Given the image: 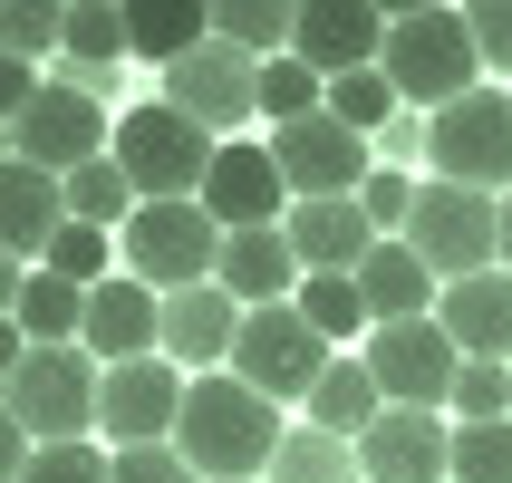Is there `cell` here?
<instances>
[{
	"label": "cell",
	"mask_w": 512,
	"mask_h": 483,
	"mask_svg": "<svg viewBox=\"0 0 512 483\" xmlns=\"http://www.w3.org/2000/svg\"><path fill=\"white\" fill-rule=\"evenodd\" d=\"M10 155L39 174H78L107 155V97H87V87L68 78H39V97L20 107V126H10Z\"/></svg>",
	"instance_id": "obj_10"
},
{
	"label": "cell",
	"mask_w": 512,
	"mask_h": 483,
	"mask_svg": "<svg viewBox=\"0 0 512 483\" xmlns=\"http://www.w3.org/2000/svg\"><path fill=\"white\" fill-rule=\"evenodd\" d=\"M290 310L310 319V329H319V339H329V348L368 329V300H358V281H348V271H310V281L290 290Z\"/></svg>",
	"instance_id": "obj_30"
},
{
	"label": "cell",
	"mask_w": 512,
	"mask_h": 483,
	"mask_svg": "<svg viewBox=\"0 0 512 483\" xmlns=\"http://www.w3.org/2000/svg\"><path fill=\"white\" fill-rule=\"evenodd\" d=\"M68 223V203H58V174L39 165H0V252L20 261V271H39V252H49V232Z\"/></svg>",
	"instance_id": "obj_22"
},
{
	"label": "cell",
	"mask_w": 512,
	"mask_h": 483,
	"mask_svg": "<svg viewBox=\"0 0 512 483\" xmlns=\"http://www.w3.org/2000/svg\"><path fill=\"white\" fill-rule=\"evenodd\" d=\"M358 300H368V329H397V319H435V271L406 242H368V261L348 271Z\"/></svg>",
	"instance_id": "obj_23"
},
{
	"label": "cell",
	"mask_w": 512,
	"mask_h": 483,
	"mask_svg": "<svg viewBox=\"0 0 512 483\" xmlns=\"http://www.w3.org/2000/svg\"><path fill=\"white\" fill-rule=\"evenodd\" d=\"M107 261H116V232H97V223H58V232H49V252H39V271H58L68 290H97V281H107Z\"/></svg>",
	"instance_id": "obj_34"
},
{
	"label": "cell",
	"mask_w": 512,
	"mask_h": 483,
	"mask_svg": "<svg viewBox=\"0 0 512 483\" xmlns=\"http://www.w3.org/2000/svg\"><path fill=\"white\" fill-rule=\"evenodd\" d=\"M377 49H387V10H368V0H300V10H290V58H300L310 78L377 68Z\"/></svg>",
	"instance_id": "obj_14"
},
{
	"label": "cell",
	"mask_w": 512,
	"mask_h": 483,
	"mask_svg": "<svg viewBox=\"0 0 512 483\" xmlns=\"http://www.w3.org/2000/svg\"><path fill=\"white\" fill-rule=\"evenodd\" d=\"M116 261H126V281H145L155 300L203 290L213 261H223V223H213L203 203H136L126 232H116Z\"/></svg>",
	"instance_id": "obj_5"
},
{
	"label": "cell",
	"mask_w": 512,
	"mask_h": 483,
	"mask_svg": "<svg viewBox=\"0 0 512 483\" xmlns=\"http://www.w3.org/2000/svg\"><path fill=\"white\" fill-rule=\"evenodd\" d=\"M174 416H184V368H165V358L97 368V435H107V455H126V445H174Z\"/></svg>",
	"instance_id": "obj_13"
},
{
	"label": "cell",
	"mask_w": 512,
	"mask_h": 483,
	"mask_svg": "<svg viewBox=\"0 0 512 483\" xmlns=\"http://www.w3.org/2000/svg\"><path fill=\"white\" fill-rule=\"evenodd\" d=\"M116 58H126V10L87 0V10H68V20H58V68H78V78H107Z\"/></svg>",
	"instance_id": "obj_28"
},
{
	"label": "cell",
	"mask_w": 512,
	"mask_h": 483,
	"mask_svg": "<svg viewBox=\"0 0 512 483\" xmlns=\"http://www.w3.org/2000/svg\"><path fill=\"white\" fill-rule=\"evenodd\" d=\"M329 358H339V348L319 339L310 319L290 310H242V329H232V358L223 368L242 377V387H252V397H271V406H300L319 387V368H329Z\"/></svg>",
	"instance_id": "obj_8"
},
{
	"label": "cell",
	"mask_w": 512,
	"mask_h": 483,
	"mask_svg": "<svg viewBox=\"0 0 512 483\" xmlns=\"http://www.w3.org/2000/svg\"><path fill=\"white\" fill-rule=\"evenodd\" d=\"M0 165H10V126H0Z\"/></svg>",
	"instance_id": "obj_47"
},
{
	"label": "cell",
	"mask_w": 512,
	"mask_h": 483,
	"mask_svg": "<svg viewBox=\"0 0 512 483\" xmlns=\"http://www.w3.org/2000/svg\"><path fill=\"white\" fill-rule=\"evenodd\" d=\"M271 165H281L290 203H329V194H358V184H368L377 145L348 136L339 116L319 107V116H300V126H271Z\"/></svg>",
	"instance_id": "obj_12"
},
{
	"label": "cell",
	"mask_w": 512,
	"mask_h": 483,
	"mask_svg": "<svg viewBox=\"0 0 512 483\" xmlns=\"http://www.w3.org/2000/svg\"><path fill=\"white\" fill-rule=\"evenodd\" d=\"M20 358H29V339L10 329V319H0V387H10V368H20Z\"/></svg>",
	"instance_id": "obj_45"
},
{
	"label": "cell",
	"mask_w": 512,
	"mask_h": 483,
	"mask_svg": "<svg viewBox=\"0 0 512 483\" xmlns=\"http://www.w3.org/2000/svg\"><path fill=\"white\" fill-rule=\"evenodd\" d=\"M213 39V10H194V0H136L126 10V49L155 58V68H174L184 49H203Z\"/></svg>",
	"instance_id": "obj_26"
},
{
	"label": "cell",
	"mask_w": 512,
	"mask_h": 483,
	"mask_svg": "<svg viewBox=\"0 0 512 483\" xmlns=\"http://www.w3.org/2000/svg\"><path fill=\"white\" fill-rule=\"evenodd\" d=\"M319 97H329V78H310L300 58H261V116L271 126H300V116H319Z\"/></svg>",
	"instance_id": "obj_35"
},
{
	"label": "cell",
	"mask_w": 512,
	"mask_h": 483,
	"mask_svg": "<svg viewBox=\"0 0 512 483\" xmlns=\"http://www.w3.org/2000/svg\"><path fill=\"white\" fill-rule=\"evenodd\" d=\"M464 29H474V58H484L493 78H512V0H474Z\"/></svg>",
	"instance_id": "obj_41"
},
{
	"label": "cell",
	"mask_w": 512,
	"mask_h": 483,
	"mask_svg": "<svg viewBox=\"0 0 512 483\" xmlns=\"http://www.w3.org/2000/svg\"><path fill=\"white\" fill-rule=\"evenodd\" d=\"M445 416H455V426H493V416H512V368H493V358H464V368H455V397H445Z\"/></svg>",
	"instance_id": "obj_36"
},
{
	"label": "cell",
	"mask_w": 512,
	"mask_h": 483,
	"mask_svg": "<svg viewBox=\"0 0 512 483\" xmlns=\"http://www.w3.org/2000/svg\"><path fill=\"white\" fill-rule=\"evenodd\" d=\"M20 464H29V435L10 426V406H0V483H20Z\"/></svg>",
	"instance_id": "obj_43"
},
{
	"label": "cell",
	"mask_w": 512,
	"mask_h": 483,
	"mask_svg": "<svg viewBox=\"0 0 512 483\" xmlns=\"http://www.w3.org/2000/svg\"><path fill=\"white\" fill-rule=\"evenodd\" d=\"M155 319H165V300H155L145 281H126V271H107V281L87 290V329H78V348L97 358V368L155 358Z\"/></svg>",
	"instance_id": "obj_18"
},
{
	"label": "cell",
	"mask_w": 512,
	"mask_h": 483,
	"mask_svg": "<svg viewBox=\"0 0 512 483\" xmlns=\"http://www.w3.org/2000/svg\"><path fill=\"white\" fill-rule=\"evenodd\" d=\"M435 329L455 339V358H493V368H512V271L445 281V290H435Z\"/></svg>",
	"instance_id": "obj_17"
},
{
	"label": "cell",
	"mask_w": 512,
	"mask_h": 483,
	"mask_svg": "<svg viewBox=\"0 0 512 483\" xmlns=\"http://www.w3.org/2000/svg\"><path fill=\"white\" fill-rule=\"evenodd\" d=\"M213 39L242 58H281L290 49V0H213Z\"/></svg>",
	"instance_id": "obj_31"
},
{
	"label": "cell",
	"mask_w": 512,
	"mask_h": 483,
	"mask_svg": "<svg viewBox=\"0 0 512 483\" xmlns=\"http://www.w3.org/2000/svg\"><path fill=\"white\" fill-rule=\"evenodd\" d=\"M426 165L435 184H464V194H512V87H474L455 107L426 116Z\"/></svg>",
	"instance_id": "obj_6"
},
{
	"label": "cell",
	"mask_w": 512,
	"mask_h": 483,
	"mask_svg": "<svg viewBox=\"0 0 512 483\" xmlns=\"http://www.w3.org/2000/svg\"><path fill=\"white\" fill-rule=\"evenodd\" d=\"M232 329H242V310H232L213 281H203V290H174L165 319H155V358L184 368V377H213L232 358Z\"/></svg>",
	"instance_id": "obj_19"
},
{
	"label": "cell",
	"mask_w": 512,
	"mask_h": 483,
	"mask_svg": "<svg viewBox=\"0 0 512 483\" xmlns=\"http://www.w3.org/2000/svg\"><path fill=\"white\" fill-rule=\"evenodd\" d=\"M29 97H39V68H29V58H0V126H20Z\"/></svg>",
	"instance_id": "obj_42"
},
{
	"label": "cell",
	"mask_w": 512,
	"mask_h": 483,
	"mask_svg": "<svg viewBox=\"0 0 512 483\" xmlns=\"http://www.w3.org/2000/svg\"><path fill=\"white\" fill-rule=\"evenodd\" d=\"M503 271H512V194H503Z\"/></svg>",
	"instance_id": "obj_46"
},
{
	"label": "cell",
	"mask_w": 512,
	"mask_h": 483,
	"mask_svg": "<svg viewBox=\"0 0 512 483\" xmlns=\"http://www.w3.org/2000/svg\"><path fill=\"white\" fill-rule=\"evenodd\" d=\"M107 155H116V174L136 184V203H194V194H203V174H213V136H203L194 116H174L165 97L116 116Z\"/></svg>",
	"instance_id": "obj_4"
},
{
	"label": "cell",
	"mask_w": 512,
	"mask_h": 483,
	"mask_svg": "<svg viewBox=\"0 0 512 483\" xmlns=\"http://www.w3.org/2000/svg\"><path fill=\"white\" fill-rule=\"evenodd\" d=\"M445 426H455V416H445ZM445 483H512V416H493V426H455Z\"/></svg>",
	"instance_id": "obj_33"
},
{
	"label": "cell",
	"mask_w": 512,
	"mask_h": 483,
	"mask_svg": "<svg viewBox=\"0 0 512 483\" xmlns=\"http://www.w3.org/2000/svg\"><path fill=\"white\" fill-rule=\"evenodd\" d=\"M358 213H368L377 242H397L406 213H416V174H406V165H368V184H358Z\"/></svg>",
	"instance_id": "obj_37"
},
{
	"label": "cell",
	"mask_w": 512,
	"mask_h": 483,
	"mask_svg": "<svg viewBox=\"0 0 512 483\" xmlns=\"http://www.w3.org/2000/svg\"><path fill=\"white\" fill-rule=\"evenodd\" d=\"M107 483H203V474L174 445H126V455H107Z\"/></svg>",
	"instance_id": "obj_40"
},
{
	"label": "cell",
	"mask_w": 512,
	"mask_h": 483,
	"mask_svg": "<svg viewBox=\"0 0 512 483\" xmlns=\"http://www.w3.org/2000/svg\"><path fill=\"white\" fill-rule=\"evenodd\" d=\"M20 483H107V445L87 435V445H29Z\"/></svg>",
	"instance_id": "obj_39"
},
{
	"label": "cell",
	"mask_w": 512,
	"mask_h": 483,
	"mask_svg": "<svg viewBox=\"0 0 512 483\" xmlns=\"http://www.w3.org/2000/svg\"><path fill=\"white\" fill-rule=\"evenodd\" d=\"M281 406L252 397L232 368L184 377V416H174V455L194 464L203 483H261V464L281 455Z\"/></svg>",
	"instance_id": "obj_1"
},
{
	"label": "cell",
	"mask_w": 512,
	"mask_h": 483,
	"mask_svg": "<svg viewBox=\"0 0 512 483\" xmlns=\"http://www.w3.org/2000/svg\"><path fill=\"white\" fill-rule=\"evenodd\" d=\"M58 203H68V223H97V232H126V213H136V184L116 174V155H97V165L58 174Z\"/></svg>",
	"instance_id": "obj_29"
},
{
	"label": "cell",
	"mask_w": 512,
	"mask_h": 483,
	"mask_svg": "<svg viewBox=\"0 0 512 483\" xmlns=\"http://www.w3.org/2000/svg\"><path fill=\"white\" fill-rule=\"evenodd\" d=\"M20 281H29V271H20V261H10V252H0V319L20 310Z\"/></svg>",
	"instance_id": "obj_44"
},
{
	"label": "cell",
	"mask_w": 512,
	"mask_h": 483,
	"mask_svg": "<svg viewBox=\"0 0 512 483\" xmlns=\"http://www.w3.org/2000/svg\"><path fill=\"white\" fill-rule=\"evenodd\" d=\"M319 107L339 116L348 136H368V145H377L387 126H397V87L377 78V68H348V78H329V97H319Z\"/></svg>",
	"instance_id": "obj_32"
},
{
	"label": "cell",
	"mask_w": 512,
	"mask_h": 483,
	"mask_svg": "<svg viewBox=\"0 0 512 483\" xmlns=\"http://www.w3.org/2000/svg\"><path fill=\"white\" fill-rule=\"evenodd\" d=\"M213 290H223L232 310H281L290 290H300V261H290L281 223H261V232H223V261H213Z\"/></svg>",
	"instance_id": "obj_21"
},
{
	"label": "cell",
	"mask_w": 512,
	"mask_h": 483,
	"mask_svg": "<svg viewBox=\"0 0 512 483\" xmlns=\"http://www.w3.org/2000/svg\"><path fill=\"white\" fill-rule=\"evenodd\" d=\"M455 455V426L426 416V406H387L368 435H358V483H445Z\"/></svg>",
	"instance_id": "obj_16"
},
{
	"label": "cell",
	"mask_w": 512,
	"mask_h": 483,
	"mask_svg": "<svg viewBox=\"0 0 512 483\" xmlns=\"http://www.w3.org/2000/svg\"><path fill=\"white\" fill-rule=\"evenodd\" d=\"M281 242H290V261H300V281H310V271H358L377 232H368V213H358V194H329V203H290Z\"/></svg>",
	"instance_id": "obj_20"
},
{
	"label": "cell",
	"mask_w": 512,
	"mask_h": 483,
	"mask_svg": "<svg viewBox=\"0 0 512 483\" xmlns=\"http://www.w3.org/2000/svg\"><path fill=\"white\" fill-rule=\"evenodd\" d=\"M194 203L223 232H261V223H281V213H290V184H281V165H271V145L232 136V145H213V174H203Z\"/></svg>",
	"instance_id": "obj_15"
},
{
	"label": "cell",
	"mask_w": 512,
	"mask_h": 483,
	"mask_svg": "<svg viewBox=\"0 0 512 483\" xmlns=\"http://www.w3.org/2000/svg\"><path fill=\"white\" fill-rule=\"evenodd\" d=\"M261 483H358V445H339V435H319V426H290L281 455L261 464Z\"/></svg>",
	"instance_id": "obj_27"
},
{
	"label": "cell",
	"mask_w": 512,
	"mask_h": 483,
	"mask_svg": "<svg viewBox=\"0 0 512 483\" xmlns=\"http://www.w3.org/2000/svg\"><path fill=\"white\" fill-rule=\"evenodd\" d=\"M58 0H0V58H49L58 49Z\"/></svg>",
	"instance_id": "obj_38"
},
{
	"label": "cell",
	"mask_w": 512,
	"mask_h": 483,
	"mask_svg": "<svg viewBox=\"0 0 512 483\" xmlns=\"http://www.w3.org/2000/svg\"><path fill=\"white\" fill-rule=\"evenodd\" d=\"M0 406L29 445H87L97 435V358L87 348H29L0 387Z\"/></svg>",
	"instance_id": "obj_7"
},
{
	"label": "cell",
	"mask_w": 512,
	"mask_h": 483,
	"mask_svg": "<svg viewBox=\"0 0 512 483\" xmlns=\"http://www.w3.org/2000/svg\"><path fill=\"white\" fill-rule=\"evenodd\" d=\"M10 329H20L29 348H78V329H87V290H68L58 271H29V281H20V310H10Z\"/></svg>",
	"instance_id": "obj_25"
},
{
	"label": "cell",
	"mask_w": 512,
	"mask_h": 483,
	"mask_svg": "<svg viewBox=\"0 0 512 483\" xmlns=\"http://www.w3.org/2000/svg\"><path fill=\"white\" fill-rule=\"evenodd\" d=\"M358 368L377 377V397H387V406H426V416H445L464 358H455V339H445L435 319H397V329H368Z\"/></svg>",
	"instance_id": "obj_11"
},
{
	"label": "cell",
	"mask_w": 512,
	"mask_h": 483,
	"mask_svg": "<svg viewBox=\"0 0 512 483\" xmlns=\"http://www.w3.org/2000/svg\"><path fill=\"white\" fill-rule=\"evenodd\" d=\"M300 406H310V426L339 435V445H358V435L387 416V397H377V377L358 368V358H329V368H319V387H310Z\"/></svg>",
	"instance_id": "obj_24"
},
{
	"label": "cell",
	"mask_w": 512,
	"mask_h": 483,
	"mask_svg": "<svg viewBox=\"0 0 512 483\" xmlns=\"http://www.w3.org/2000/svg\"><path fill=\"white\" fill-rule=\"evenodd\" d=\"M397 242L435 271V290H445V281H474V271H503V203H493V194H464V184H435V174H426Z\"/></svg>",
	"instance_id": "obj_3"
},
{
	"label": "cell",
	"mask_w": 512,
	"mask_h": 483,
	"mask_svg": "<svg viewBox=\"0 0 512 483\" xmlns=\"http://www.w3.org/2000/svg\"><path fill=\"white\" fill-rule=\"evenodd\" d=\"M377 78L397 87V107H455L484 87V58H474V29L445 0H416V10H387V49H377Z\"/></svg>",
	"instance_id": "obj_2"
},
{
	"label": "cell",
	"mask_w": 512,
	"mask_h": 483,
	"mask_svg": "<svg viewBox=\"0 0 512 483\" xmlns=\"http://www.w3.org/2000/svg\"><path fill=\"white\" fill-rule=\"evenodd\" d=\"M165 107L194 116L213 145H232V136L261 116V58L223 49V39H203V49H184V58L165 68Z\"/></svg>",
	"instance_id": "obj_9"
}]
</instances>
